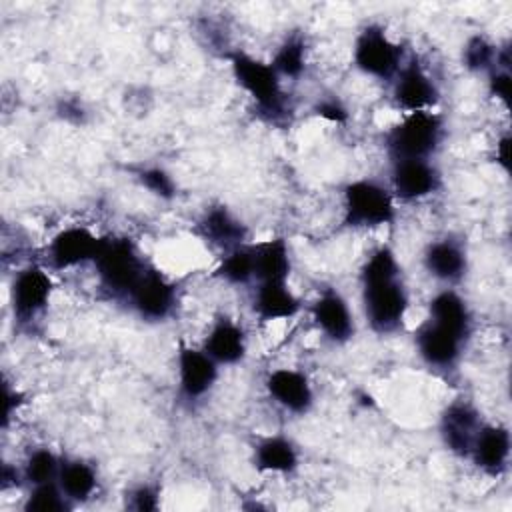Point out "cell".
I'll return each instance as SVG.
<instances>
[{
    "instance_id": "cell-1",
    "label": "cell",
    "mask_w": 512,
    "mask_h": 512,
    "mask_svg": "<svg viewBox=\"0 0 512 512\" xmlns=\"http://www.w3.org/2000/svg\"><path fill=\"white\" fill-rule=\"evenodd\" d=\"M362 302L372 330L386 334L396 330L408 308V294L400 280L394 252L380 246L362 266Z\"/></svg>"
},
{
    "instance_id": "cell-2",
    "label": "cell",
    "mask_w": 512,
    "mask_h": 512,
    "mask_svg": "<svg viewBox=\"0 0 512 512\" xmlns=\"http://www.w3.org/2000/svg\"><path fill=\"white\" fill-rule=\"evenodd\" d=\"M236 82L254 98L256 106L270 120H276L284 112V96L278 80V72L272 64H264L244 52L230 56Z\"/></svg>"
},
{
    "instance_id": "cell-3",
    "label": "cell",
    "mask_w": 512,
    "mask_h": 512,
    "mask_svg": "<svg viewBox=\"0 0 512 512\" xmlns=\"http://www.w3.org/2000/svg\"><path fill=\"white\" fill-rule=\"evenodd\" d=\"M442 122L440 116L420 110L410 112L400 124L386 134V146L396 160L422 158L426 160L440 142Z\"/></svg>"
},
{
    "instance_id": "cell-4",
    "label": "cell",
    "mask_w": 512,
    "mask_h": 512,
    "mask_svg": "<svg viewBox=\"0 0 512 512\" xmlns=\"http://www.w3.org/2000/svg\"><path fill=\"white\" fill-rule=\"evenodd\" d=\"M394 220V204L388 190L370 180H358L344 190V224L374 228Z\"/></svg>"
},
{
    "instance_id": "cell-5",
    "label": "cell",
    "mask_w": 512,
    "mask_h": 512,
    "mask_svg": "<svg viewBox=\"0 0 512 512\" xmlns=\"http://www.w3.org/2000/svg\"><path fill=\"white\" fill-rule=\"evenodd\" d=\"M94 264L100 282L114 294H130L144 272V264L128 238L104 240Z\"/></svg>"
},
{
    "instance_id": "cell-6",
    "label": "cell",
    "mask_w": 512,
    "mask_h": 512,
    "mask_svg": "<svg viewBox=\"0 0 512 512\" xmlns=\"http://www.w3.org/2000/svg\"><path fill=\"white\" fill-rule=\"evenodd\" d=\"M400 56V48L390 42L380 26H366L356 38L354 62L364 74L376 78H390L398 72Z\"/></svg>"
},
{
    "instance_id": "cell-7",
    "label": "cell",
    "mask_w": 512,
    "mask_h": 512,
    "mask_svg": "<svg viewBox=\"0 0 512 512\" xmlns=\"http://www.w3.org/2000/svg\"><path fill=\"white\" fill-rule=\"evenodd\" d=\"M50 292H52V280L42 268L28 266L20 270L12 282L14 318L18 322L32 320L38 312L46 308L50 300Z\"/></svg>"
},
{
    "instance_id": "cell-8",
    "label": "cell",
    "mask_w": 512,
    "mask_h": 512,
    "mask_svg": "<svg viewBox=\"0 0 512 512\" xmlns=\"http://www.w3.org/2000/svg\"><path fill=\"white\" fill-rule=\"evenodd\" d=\"M104 238L94 236L88 228L72 226L58 232L48 248V256L54 268L64 270L88 260H94L102 248Z\"/></svg>"
},
{
    "instance_id": "cell-9",
    "label": "cell",
    "mask_w": 512,
    "mask_h": 512,
    "mask_svg": "<svg viewBox=\"0 0 512 512\" xmlns=\"http://www.w3.org/2000/svg\"><path fill=\"white\" fill-rule=\"evenodd\" d=\"M132 306L144 320H164L174 306V286L156 270H146L128 294Z\"/></svg>"
},
{
    "instance_id": "cell-10",
    "label": "cell",
    "mask_w": 512,
    "mask_h": 512,
    "mask_svg": "<svg viewBox=\"0 0 512 512\" xmlns=\"http://www.w3.org/2000/svg\"><path fill=\"white\" fill-rule=\"evenodd\" d=\"M394 100L402 110L420 112L438 102V90L418 60H412L398 72L394 84Z\"/></svg>"
},
{
    "instance_id": "cell-11",
    "label": "cell",
    "mask_w": 512,
    "mask_h": 512,
    "mask_svg": "<svg viewBox=\"0 0 512 512\" xmlns=\"http://www.w3.org/2000/svg\"><path fill=\"white\" fill-rule=\"evenodd\" d=\"M178 376L180 392L186 398L196 400L212 388L218 376V368L216 362L204 350H196L182 344L178 352Z\"/></svg>"
},
{
    "instance_id": "cell-12",
    "label": "cell",
    "mask_w": 512,
    "mask_h": 512,
    "mask_svg": "<svg viewBox=\"0 0 512 512\" xmlns=\"http://www.w3.org/2000/svg\"><path fill=\"white\" fill-rule=\"evenodd\" d=\"M392 186L394 194L402 200L424 198L438 188V172L422 158L396 160L392 168Z\"/></svg>"
},
{
    "instance_id": "cell-13",
    "label": "cell",
    "mask_w": 512,
    "mask_h": 512,
    "mask_svg": "<svg viewBox=\"0 0 512 512\" xmlns=\"http://www.w3.org/2000/svg\"><path fill=\"white\" fill-rule=\"evenodd\" d=\"M480 430L478 414L468 404H450L440 418V434L448 450L458 456H470L474 438Z\"/></svg>"
},
{
    "instance_id": "cell-14",
    "label": "cell",
    "mask_w": 512,
    "mask_h": 512,
    "mask_svg": "<svg viewBox=\"0 0 512 512\" xmlns=\"http://www.w3.org/2000/svg\"><path fill=\"white\" fill-rule=\"evenodd\" d=\"M464 338L428 320L416 334V346L422 360L436 368H450L456 364Z\"/></svg>"
},
{
    "instance_id": "cell-15",
    "label": "cell",
    "mask_w": 512,
    "mask_h": 512,
    "mask_svg": "<svg viewBox=\"0 0 512 512\" xmlns=\"http://www.w3.org/2000/svg\"><path fill=\"white\" fill-rule=\"evenodd\" d=\"M312 318L316 326L334 342H346L354 332L348 304L334 290H326L318 296V300L312 304Z\"/></svg>"
},
{
    "instance_id": "cell-16",
    "label": "cell",
    "mask_w": 512,
    "mask_h": 512,
    "mask_svg": "<svg viewBox=\"0 0 512 512\" xmlns=\"http://www.w3.org/2000/svg\"><path fill=\"white\" fill-rule=\"evenodd\" d=\"M266 388L270 392V396L284 406L290 412L302 414L310 408L312 404V388L308 378L298 372V370H290V368H280L274 370L268 378H266Z\"/></svg>"
},
{
    "instance_id": "cell-17",
    "label": "cell",
    "mask_w": 512,
    "mask_h": 512,
    "mask_svg": "<svg viewBox=\"0 0 512 512\" xmlns=\"http://www.w3.org/2000/svg\"><path fill=\"white\" fill-rule=\"evenodd\" d=\"M510 454V434L502 426H480L470 456L474 464L488 474H498Z\"/></svg>"
},
{
    "instance_id": "cell-18",
    "label": "cell",
    "mask_w": 512,
    "mask_h": 512,
    "mask_svg": "<svg viewBox=\"0 0 512 512\" xmlns=\"http://www.w3.org/2000/svg\"><path fill=\"white\" fill-rule=\"evenodd\" d=\"M204 352L216 364H236L246 354V336L238 324L220 318L204 340Z\"/></svg>"
},
{
    "instance_id": "cell-19",
    "label": "cell",
    "mask_w": 512,
    "mask_h": 512,
    "mask_svg": "<svg viewBox=\"0 0 512 512\" xmlns=\"http://www.w3.org/2000/svg\"><path fill=\"white\" fill-rule=\"evenodd\" d=\"M198 232L204 240L224 248H238L248 236L246 226L238 222L224 206L210 208L198 222Z\"/></svg>"
},
{
    "instance_id": "cell-20",
    "label": "cell",
    "mask_w": 512,
    "mask_h": 512,
    "mask_svg": "<svg viewBox=\"0 0 512 512\" xmlns=\"http://www.w3.org/2000/svg\"><path fill=\"white\" fill-rule=\"evenodd\" d=\"M300 310V300L286 288V282H260L254 296V312L262 322L290 318Z\"/></svg>"
},
{
    "instance_id": "cell-21",
    "label": "cell",
    "mask_w": 512,
    "mask_h": 512,
    "mask_svg": "<svg viewBox=\"0 0 512 512\" xmlns=\"http://www.w3.org/2000/svg\"><path fill=\"white\" fill-rule=\"evenodd\" d=\"M254 278L260 282H286L290 274L288 246L282 238L266 240L252 246Z\"/></svg>"
},
{
    "instance_id": "cell-22",
    "label": "cell",
    "mask_w": 512,
    "mask_h": 512,
    "mask_svg": "<svg viewBox=\"0 0 512 512\" xmlns=\"http://www.w3.org/2000/svg\"><path fill=\"white\" fill-rule=\"evenodd\" d=\"M430 320L464 340L470 332V312L466 302L452 290H444L432 298Z\"/></svg>"
},
{
    "instance_id": "cell-23",
    "label": "cell",
    "mask_w": 512,
    "mask_h": 512,
    "mask_svg": "<svg viewBox=\"0 0 512 512\" xmlns=\"http://www.w3.org/2000/svg\"><path fill=\"white\" fill-rule=\"evenodd\" d=\"M424 266L434 278L444 282H454L464 274L466 258L460 246H456L450 240H440L426 248Z\"/></svg>"
},
{
    "instance_id": "cell-24",
    "label": "cell",
    "mask_w": 512,
    "mask_h": 512,
    "mask_svg": "<svg viewBox=\"0 0 512 512\" xmlns=\"http://www.w3.org/2000/svg\"><path fill=\"white\" fill-rule=\"evenodd\" d=\"M254 462L258 470L292 472L298 464V454L290 440L282 436H270L256 446Z\"/></svg>"
},
{
    "instance_id": "cell-25",
    "label": "cell",
    "mask_w": 512,
    "mask_h": 512,
    "mask_svg": "<svg viewBox=\"0 0 512 512\" xmlns=\"http://www.w3.org/2000/svg\"><path fill=\"white\" fill-rule=\"evenodd\" d=\"M58 484L68 500L84 502L96 490V472L82 460L66 462L60 466Z\"/></svg>"
},
{
    "instance_id": "cell-26",
    "label": "cell",
    "mask_w": 512,
    "mask_h": 512,
    "mask_svg": "<svg viewBox=\"0 0 512 512\" xmlns=\"http://www.w3.org/2000/svg\"><path fill=\"white\" fill-rule=\"evenodd\" d=\"M216 276L230 284H246L254 278V254L252 246H238L232 248L230 254L222 260L216 270Z\"/></svg>"
},
{
    "instance_id": "cell-27",
    "label": "cell",
    "mask_w": 512,
    "mask_h": 512,
    "mask_svg": "<svg viewBox=\"0 0 512 512\" xmlns=\"http://www.w3.org/2000/svg\"><path fill=\"white\" fill-rule=\"evenodd\" d=\"M304 54H306V46H304L302 36L292 34L280 44V48L274 56L272 68L278 72V76L284 74V76H290V78H298L302 74L304 66H306L304 64V60H306Z\"/></svg>"
},
{
    "instance_id": "cell-28",
    "label": "cell",
    "mask_w": 512,
    "mask_h": 512,
    "mask_svg": "<svg viewBox=\"0 0 512 512\" xmlns=\"http://www.w3.org/2000/svg\"><path fill=\"white\" fill-rule=\"evenodd\" d=\"M60 466L62 464L48 448H40L28 456V460L24 464V478L34 486L52 482V480H58Z\"/></svg>"
},
{
    "instance_id": "cell-29",
    "label": "cell",
    "mask_w": 512,
    "mask_h": 512,
    "mask_svg": "<svg viewBox=\"0 0 512 512\" xmlns=\"http://www.w3.org/2000/svg\"><path fill=\"white\" fill-rule=\"evenodd\" d=\"M66 494L62 492L58 482H44L34 486L32 494L28 496L24 510L26 512H60L66 510Z\"/></svg>"
},
{
    "instance_id": "cell-30",
    "label": "cell",
    "mask_w": 512,
    "mask_h": 512,
    "mask_svg": "<svg viewBox=\"0 0 512 512\" xmlns=\"http://www.w3.org/2000/svg\"><path fill=\"white\" fill-rule=\"evenodd\" d=\"M496 50L494 46L484 40L482 36H474L466 48H464V64L470 68V70H486L492 66V62L496 60Z\"/></svg>"
},
{
    "instance_id": "cell-31",
    "label": "cell",
    "mask_w": 512,
    "mask_h": 512,
    "mask_svg": "<svg viewBox=\"0 0 512 512\" xmlns=\"http://www.w3.org/2000/svg\"><path fill=\"white\" fill-rule=\"evenodd\" d=\"M140 182L160 198H172L176 194L174 180L162 168H146L138 174Z\"/></svg>"
},
{
    "instance_id": "cell-32",
    "label": "cell",
    "mask_w": 512,
    "mask_h": 512,
    "mask_svg": "<svg viewBox=\"0 0 512 512\" xmlns=\"http://www.w3.org/2000/svg\"><path fill=\"white\" fill-rule=\"evenodd\" d=\"M490 94L500 98L504 104L510 102V86H512V80H510V74L508 70H492L490 74Z\"/></svg>"
},
{
    "instance_id": "cell-33",
    "label": "cell",
    "mask_w": 512,
    "mask_h": 512,
    "mask_svg": "<svg viewBox=\"0 0 512 512\" xmlns=\"http://www.w3.org/2000/svg\"><path fill=\"white\" fill-rule=\"evenodd\" d=\"M132 508L138 512H150L158 508V494L150 486H140L132 492Z\"/></svg>"
},
{
    "instance_id": "cell-34",
    "label": "cell",
    "mask_w": 512,
    "mask_h": 512,
    "mask_svg": "<svg viewBox=\"0 0 512 512\" xmlns=\"http://www.w3.org/2000/svg\"><path fill=\"white\" fill-rule=\"evenodd\" d=\"M316 114H320L322 118L330 120V122H344L348 118L346 114V108L334 100V98H328V100H322L318 106H316Z\"/></svg>"
},
{
    "instance_id": "cell-35",
    "label": "cell",
    "mask_w": 512,
    "mask_h": 512,
    "mask_svg": "<svg viewBox=\"0 0 512 512\" xmlns=\"http://www.w3.org/2000/svg\"><path fill=\"white\" fill-rule=\"evenodd\" d=\"M14 404L20 406L22 404V394L20 392H12L8 386L4 388V426L8 424L12 412H14Z\"/></svg>"
},
{
    "instance_id": "cell-36",
    "label": "cell",
    "mask_w": 512,
    "mask_h": 512,
    "mask_svg": "<svg viewBox=\"0 0 512 512\" xmlns=\"http://www.w3.org/2000/svg\"><path fill=\"white\" fill-rule=\"evenodd\" d=\"M10 486H18V472L14 468H10L8 464L2 466V488H10Z\"/></svg>"
},
{
    "instance_id": "cell-37",
    "label": "cell",
    "mask_w": 512,
    "mask_h": 512,
    "mask_svg": "<svg viewBox=\"0 0 512 512\" xmlns=\"http://www.w3.org/2000/svg\"><path fill=\"white\" fill-rule=\"evenodd\" d=\"M508 142H510L508 136H504V138L496 144V150H498V156H496V158H498V162H500L506 170H508V146H510Z\"/></svg>"
}]
</instances>
